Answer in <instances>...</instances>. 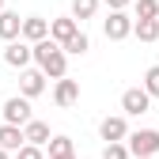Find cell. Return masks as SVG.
<instances>
[{"instance_id": "cell-24", "label": "cell", "mask_w": 159, "mask_h": 159, "mask_svg": "<svg viewBox=\"0 0 159 159\" xmlns=\"http://www.w3.org/2000/svg\"><path fill=\"white\" fill-rule=\"evenodd\" d=\"M0 159H11V152H4V148H0Z\"/></svg>"}, {"instance_id": "cell-1", "label": "cell", "mask_w": 159, "mask_h": 159, "mask_svg": "<svg viewBox=\"0 0 159 159\" xmlns=\"http://www.w3.org/2000/svg\"><path fill=\"white\" fill-rule=\"evenodd\" d=\"M34 65L42 68L49 80H65L68 76V53L53 42V38H46V42L34 46Z\"/></svg>"}, {"instance_id": "cell-8", "label": "cell", "mask_w": 159, "mask_h": 159, "mask_svg": "<svg viewBox=\"0 0 159 159\" xmlns=\"http://www.w3.org/2000/svg\"><path fill=\"white\" fill-rule=\"evenodd\" d=\"M76 34H80V23H76L72 15H65V19H49V38H53L57 46H68Z\"/></svg>"}, {"instance_id": "cell-12", "label": "cell", "mask_w": 159, "mask_h": 159, "mask_svg": "<svg viewBox=\"0 0 159 159\" xmlns=\"http://www.w3.org/2000/svg\"><path fill=\"white\" fill-rule=\"evenodd\" d=\"M0 38H4V42H19V38H23V19H19V11H0Z\"/></svg>"}, {"instance_id": "cell-22", "label": "cell", "mask_w": 159, "mask_h": 159, "mask_svg": "<svg viewBox=\"0 0 159 159\" xmlns=\"http://www.w3.org/2000/svg\"><path fill=\"white\" fill-rule=\"evenodd\" d=\"M102 159H129V144H106Z\"/></svg>"}, {"instance_id": "cell-16", "label": "cell", "mask_w": 159, "mask_h": 159, "mask_svg": "<svg viewBox=\"0 0 159 159\" xmlns=\"http://www.w3.org/2000/svg\"><path fill=\"white\" fill-rule=\"evenodd\" d=\"M46 155L49 159H61V155H76V152H72V140H68V136H53V140L46 144Z\"/></svg>"}, {"instance_id": "cell-15", "label": "cell", "mask_w": 159, "mask_h": 159, "mask_svg": "<svg viewBox=\"0 0 159 159\" xmlns=\"http://www.w3.org/2000/svg\"><path fill=\"white\" fill-rule=\"evenodd\" d=\"M133 34L140 38V42H155V38H159V19H136Z\"/></svg>"}, {"instance_id": "cell-11", "label": "cell", "mask_w": 159, "mask_h": 159, "mask_svg": "<svg viewBox=\"0 0 159 159\" xmlns=\"http://www.w3.org/2000/svg\"><path fill=\"white\" fill-rule=\"evenodd\" d=\"M23 38H27L30 46L46 42V38H49V23H46L42 15H27V19H23Z\"/></svg>"}, {"instance_id": "cell-13", "label": "cell", "mask_w": 159, "mask_h": 159, "mask_svg": "<svg viewBox=\"0 0 159 159\" xmlns=\"http://www.w3.org/2000/svg\"><path fill=\"white\" fill-rule=\"evenodd\" d=\"M23 144H27V133L19 125H0V148L4 152H19Z\"/></svg>"}, {"instance_id": "cell-10", "label": "cell", "mask_w": 159, "mask_h": 159, "mask_svg": "<svg viewBox=\"0 0 159 159\" xmlns=\"http://www.w3.org/2000/svg\"><path fill=\"white\" fill-rule=\"evenodd\" d=\"M53 102L57 106H72V102H80V80H57V87H53Z\"/></svg>"}, {"instance_id": "cell-7", "label": "cell", "mask_w": 159, "mask_h": 159, "mask_svg": "<svg viewBox=\"0 0 159 159\" xmlns=\"http://www.w3.org/2000/svg\"><path fill=\"white\" fill-rule=\"evenodd\" d=\"M4 61H8L11 68H23V72H27V65L34 61V46H30V42H8V46H4Z\"/></svg>"}, {"instance_id": "cell-2", "label": "cell", "mask_w": 159, "mask_h": 159, "mask_svg": "<svg viewBox=\"0 0 159 159\" xmlns=\"http://www.w3.org/2000/svg\"><path fill=\"white\" fill-rule=\"evenodd\" d=\"M129 155L133 159H155V152H159V129H136V133H129Z\"/></svg>"}, {"instance_id": "cell-19", "label": "cell", "mask_w": 159, "mask_h": 159, "mask_svg": "<svg viewBox=\"0 0 159 159\" xmlns=\"http://www.w3.org/2000/svg\"><path fill=\"white\" fill-rule=\"evenodd\" d=\"M140 87H144L152 98H159V65H152V68L144 72V84H140Z\"/></svg>"}, {"instance_id": "cell-5", "label": "cell", "mask_w": 159, "mask_h": 159, "mask_svg": "<svg viewBox=\"0 0 159 159\" xmlns=\"http://www.w3.org/2000/svg\"><path fill=\"white\" fill-rule=\"evenodd\" d=\"M133 27H136V19H133L129 11H110V19L102 23V30H106L110 42H121V38H129Z\"/></svg>"}, {"instance_id": "cell-14", "label": "cell", "mask_w": 159, "mask_h": 159, "mask_svg": "<svg viewBox=\"0 0 159 159\" xmlns=\"http://www.w3.org/2000/svg\"><path fill=\"white\" fill-rule=\"evenodd\" d=\"M23 133H27V144H34V148H46V144L53 140V136H49V125H46V121H38V117H34V121H30Z\"/></svg>"}, {"instance_id": "cell-25", "label": "cell", "mask_w": 159, "mask_h": 159, "mask_svg": "<svg viewBox=\"0 0 159 159\" xmlns=\"http://www.w3.org/2000/svg\"><path fill=\"white\" fill-rule=\"evenodd\" d=\"M0 11H8V8H4V0H0Z\"/></svg>"}, {"instance_id": "cell-6", "label": "cell", "mask_w": 159, "mask_h": 159, "mask_svg": "<svg viewBox=\"0 0 159 159\" xmlns=\"http://www.w3.org/2000/svg\"><path fill=\"white\" fill-rule=\"evenodd\" d=\"M148 106H152V95H148L144 87H129V91L121 95V110H125L129 117H140V114H148Z\"/></svg>"}, {"instance_id": "cell-3", "label": "cell", "mask_w": 159, "mask_h": 159, "mask_svg": "<svg viewBox=\"0 0 159 159\" xmlns=\"http://www.w3.org/2000/svg\"><path fill=\"white\" fill-rule=\"evenodd\" d=\"M30 121H34V117H30V98L11 95L8 102H4V125H19V129H27Z\"/></svg>"}, {"instance_id": "cell-21", "label": "cell", "mask_w": 159, "mask_h": 159, "mask_svg": "<svg viewBox=\"0 0 159 159\" xmlns=\"http://www.w3.org/2000/svg\"><path fill=\"white\" fill-rule=\"evenodd\" d=\"M15 159H49V155H46V148H34V144H23V148L15 152Z\"/></svg>"}, {"instance_id": "cell-9", "label": "cell", "mask_w": 159, "mask_h": 159, "mask_svg": "<svg viewBox=\"0 0 159 159\" xmlns=\"http://www.w3.org/2000/svg\"><path fill=\"white\" fill-rule=\"evenodd\" d=\"M46 91V72L42 68H27L23 76H19V95L23 98H38Z\"/></svg>"}, {"instance_id": "cell-4", "label": "cell", "mask_w": 159, "mask_h": 159, "mask_svg": "<svg viewBox=\"0 0 159 159\" xmlns=\"http://www.w3.org/2000/svg\"><path fill=\"white\" fill-rule=\"evenodd\" d=\"M98 136H102L106 144H125V140H129V121H125L121 114L102 117V121H98Z\"/></svg>"}, {"instance_id": "cell-17", "label": "cell", "mask_w": 159, "mask_h": 159, "mask_svg": "<svg viewBox=\"0 0 159 159\" xmlns=\"http://www.w3.org/2000/svg\"><path fill=\"white\" fill-rule=\"evenodd\" d=\"M95 11H98V0H72V19H76V23L91 19Z\"/></svg>"}, {"instance_id": "cell-18", "label": "cell", "mask_w": 159, "mask_h": 159, "mask_svg": "<svg viewBox=\"0 0 159 159\" xmlns=\"http://www.w3.org/2000/svg\"><path fill=\"white\" fill-rule=\"evenodd\" d=\"M61 49H65V53H72V57H80V53H87V49H91V38H87L84 30H80V34L72 38V42H68V46H61Z\"/></svg>"}, {"instance_id": "cell-26", "label": "cell", "mask_w": 159, "mask_h": 159, "mask_svg": "<svg viewBox=\"0 0 159 159\" xmlns=\"http://www.w3.org/2000/svg\"><path fill=\"white\" fill-rule=\"evenodd\" d=\"M61 159H76V155H61Z\"/></svg>"}, {"instance_id": "cell-20", "label": "cell", "mask_w": 159, "mask_h": 159, "mask_svg": "<svg viewBox=\"0 0 159 159\" xmlns=\"http://www.w3.org/2000/svg\"><path fill=\"white\" fill-rule=\"evenodd\" d=\"M136 19H159V0H136Z\"/></svg>"}, {"instance_id": "cell-23", "label": "cell", "mask_w": 159, "mask_h": 159, "mask_svg": "<svg viewBox=\"0 0 159 159\" xmlns=\"http://www.w3.org/2000/svg\"><path fill=\"white\" fill-rule=\"evenodd\" d=\"M102 4H106L110 11H125V8H129V0H102Z\"/></svg>"}]
</instances>
